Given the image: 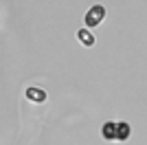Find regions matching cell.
Segmentation results:
<instances>
[{"label": "cell", "mask_w": 147, "mask_h": 145, "mask_svg": "<svg viewBox=\"0 0 147 145\" xmlns=\"http://www.w3.org/2000/svg\"><path fill=\"white\" fill-rule=\"evenodd\" d=\"M77 40H79L84 46H88V48L94 46V35H92L88 29H79V31H77Z\"/></svg>", "instance_id": "5b68a950"}, {"label": "cell", "mask_w": 147, "mask_h": 145, "mask_svg": "<svg viewBox=\"0 0 147 145\" xmlns=\"http://www.w3.org/2000/svg\"><path fill=\"white\" fill-rule=\"evenodd\" d=\"M103 18H105V7H103V5H94V7H90V9H88V13L84 16L86 29L90 31V29H94V26H99V24L103 22Z\"/></svg>", "instance_id": "6da1fadb"}, {"label": "cell", "mask_w": 147, "mask_h": 145, "mask_svg": "<svg viewBox=\"0 0 147 145\" xmlns=\"http://www.w3.org/2000/svg\"><path fill=\"white\" fill-rule=\"evenodd\" d=\"M101 136L105 141H117V121H108L103 127H101Z\"/></svg>", "instance_id": "3957f363"}, {"label": "cell", "mask_w": 147, "mask_h": 145, "mask_svg": "<svg viewBox=\"0 0 147 145\" xmlns=\"http://www.w3.org/2000/svg\"><path fill=\"white\" fill-rule=\"evenodd\" d=\"M132 134V127L125 121H117V141H127Z\"/></svg>", "instance_id": "277c9868"}, {"label": "cell", "mask_w": 147, "mask_h": 145, "mask_svg": "<svg viewBox=\"0 0 147 145\" xmlns=\"http://www.w3.org/2000/svg\"><path fill=\"white\" fill-rule=\"evenodd\" d=\"M46 90H42V88H29L26 90V99L29 101H33V103H44L46 101Z\"/></svg>", "instance_id": "7a4b0ae2"}]
</instances>
